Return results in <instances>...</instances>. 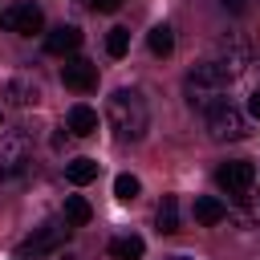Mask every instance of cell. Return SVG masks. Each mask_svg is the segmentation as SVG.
Here are the masks:
<instances>
[{"instance_id": "obj_19", "label": "cell", "mask_w": 260, "mask_h": 260, "mask_svg": "<svg viewBox=\"0 0 260 260\" xmlns=\"http://www.w3.org/2000/svg\"><path fill=\"white\" fill-rule=\"evenodd\" d=\"M146 41H150V53H154V57H171V53H175V32H171L167 24L150 28V37H146Z\"/></svg>"}, {"instance_id": "obj_17", "label": "cell", "mask_w": 260, "mask_h": 260, "mask_svg": "<svg viewBox=\"0 0 260 260\" xmlns=\"http://www.w3.org/2000/svg\"><path fill=\"white\" fill-rule=\"evenodd\" d=\"M89 219H93V207H89L81 195H69V199H65V223H69V228H85Z\"/></svg>"}, {"instance_id": "obj_23", "label": "cell", "mask_w": 260, "mask_h": 260, "mask_svg": "<svg viewBox=\"0 0 260 260\" xmlns=\"http://www.w3.org/2000/svg\"><path fill=\"white\" fill-rule=\"evenodd\" d=\"M248 114H252V118H260V89H252V93H248Z\"/></svg>"}, {"instance_id": "obj_15", "label": "cell", "mask_w": 260, "mask_h": 260, "mask_svg": "<svg viewBox=\"0 0 260 260\" xmlns=\"http://www.w3.org/2000/svg\"><path fill=\"white\" fill-rule=\"evenodd\" d=\"M142 252H146V244H142L138 236H118V240H110V256H114V260H142Z\"/></svg>"}, {"instance_id": "obj_14", "label": "cell", "mask_w": 260, "mask_h": 260, "mask_svg": "<svg viewBox=\"0 0 260 260\" xmlns=\"http://www.w3.org/2000/svg\"><path fill=\"white\" fill-rule=\"evenodd\" d=\"M154 223H158L162 236H175V232H179V199H175V195H162V203H158V211H154Z\"/></svg>"}, {"instance_id": "obj_16", "label": "cell", "mask_w": 260, "mask_h": 260, "mask_svg": "<svg viewBox=\"0 0 260 260\" xmlns=\"http://www.w3.org/2000/svg\"><path fill=\"white\" fill-rule=\"evenodd\" d=\"M232 215H236V223H244V228H256V223H260V195H252V191H248V195H240Z\"/></svg>"}, {"instance_id": "obj_3", "label": "cell", "mask_w": 260, "mask_h": 260, "mask_svg": "<svg viewBox=\"0 0 260 260\" xmlns=\"http://www.w3.org/2000/svg\"><path fill=\"white\" fill-rule=\"evenodd\" d=\"M207 134H211L215 142H240V138L248 134V118H244V110H240L236 102L219 98V102L207 110Z\"/></svg>"}, {"instance_id": "obj_4", "label": "cell", "mask_w": 260, "mask_h": 260, "mask_svg": "<svg viewBox=\"0 0 260 260\" xmlns=\"http://www.w3.org/2000/svg\"><path fill=\"white\" fill-rule=\"evenodd\" d=\"M65 236H69V223H65V219H49V223H41V228L16 248V260H37V256L57 252V248L65 244Z\"/></svg>"}, {"instance_id": "obj_8", "label": "cell", "mask_w": 260, "mask_h": 260, "mask_svg": "<svg viewBox=\"0 0 260 260\" xmlns=\"http://www.w3.org/2000/svg\"><path fill=\"white\" fill-rule=\"evenodd\" d=\"M61 81H65V89H73V93H89V89L98 85V65L85 61V57H65Z\"/></svg>"}, {"instance_id": "obj_22", "label": "cell", "mask_w": 260, "mask_h": 260, "mask_svg": "<svg viewBox=\"0 0 260 260\" xmlns=\"http://www.w3.org/2000/svg\"><path fill=\"white\" fill-rule=\"evenodd\" d=\"M118 4L122 0H85V8H93V12H118Z\"/></svg>"}, {"instance_id": "obj_10", "label": "cell", "mask_w": 260, "mask_h": 260, "mask_svg": "<svg viewBox=\"0 0 260 260\" xmlns=\"http://www.w3.org/2000/svg\"><path fill=\"white\" fill-rule=\"evenodd\" d=\"M77 45H81V28L77 24H57L45 37V53H53V57H69Z\"/></svg>"}, {"instance_id": "obj_13", "label": "cell", "mask_w": 260, "mask_h": 260, "mask_svg": "<svg viewBox=\"0 0 260 260\" xmlns=\"http://www.w3.org/2000/svg\"><path fill=\"white\" fill-rule=\"evenodd\" d=\"M65 126H69V130H73L77 138H89V134L98 130V114H93V110H89L85 102H77V106H73V110L65 114Z\"/></svg>"}, {"instance_id": "obj_6", "label": "cell", "mask_w": 260, "mask_h": 260, "mask_svg": "<svg viewBox=\"0 0 260 260\" xmlns=\"http://www.w3.org/2000/svg\"><path fill=\"white\" fill-rule=\"evenodd\" d=\"M252 183H256V167H252V162H223V167L215 171V187H219L232 203H236L240 195H248Z\"/></svg>"}, {"instance_id": "obj_18", "label": "cell", "mask_w": 260, "mask_h": 260, "mask_svg": "<svg viewBox=\"0 0 260 260\" xmlns=\"http://www.w3.org/2000/svg\"><path fill=\"white\" fill-rule=\"evenodd\" d=\"M65 179L77 183V187H85V183L98 179V162H93V158H73V162L65 167Z\"/></svg>"}, {"instance_id": "obj_5", "label": "cell", "mask_w": 260, "mask_h": 260, "mask_svg": "<svg viewBox=\"0 0 260 260\" xmlns=\"http://www.w3.org/2000/svg\"><path fill=\"white\" fill-rule=\"evenodd\" d=\"M32 162V138L24 130H8L0 138V179H16Z\"/></svg>"}, {"instance_id": "obj_9", "label": "cell", "mask_w": 260, "mask_h": 260, "mask_svg": "<svg viewBox=\"0 0 260 260\" xmlns=\"http://www.w3.org/2000/svg\"><path fill=\"white\" fill-rule=\"evenodd\" d=\"M248 57H252V53H248V41L236 37V32H228V37L219 41V61H215V65H219L228 77H240V73L248 69Z\"/></svg>"}, {"instance_id": "obj_25", "label": "cell", "mask_w": 260, "mask_h": 260, "mask_svg": "<svg viewBox=\"0 0 260 260\" xmlns=\"http://www.w3.org/2000/svg\"><path fill=\"white\" fill-rule=\"evenodd\" d=\"M175 260H187V256H175Z\"/></svg>"}, {"instance_id": "obj_2", "label": "cell", "mask_w": 260, "mask_h": 260, "mask_svg": "<svg viewBox=\"0 0 260 260\" xmlns=\"http://www.w3.org/2000/svg\"><path fill=\"white\" fill-rule=\"evenodd\" d=\"M232 85V77L215 65V61H203V65H195L191 73H187V81H183V93H187V102L195 106V110H211L219 98H223V89Z\"/></svg>"}, {"instance_id": "obj_11", "label": "cell", "mask_w": 260, "mask_h": 260, "mask_svg": "<svg viewBox=\"0 0 260 260\" xmlns=\"http://www.w3.org/2000/svg\"><path fill=\"white\" fill-rule=\"evenodd\" d=\"M4 98H8V106H37L41 102V85L32 77H8Z\"/></svg>"}, {"instance_id": "obj_1", "label": "cell", "mask_w": 260, "mask_h": 260, "mask_svg": "<svg viewBox=\"0 0 260 260\" xmlns=\"http://www.w3.org/2000/svg\"><path fill=\"white\" fill-rule=\"evenodd\" d=\"M106 118L114 126L118 138H142L146 126H150V110H146V98L138 89H114L110 93V106H106Z\"/></svg>"}, {"instance_id": "obj_21", "label": "cell", "mask_w": 260, "mask_h": 260, "mask_svg": "<svg viewBox=\"0 0 260 260\" xmlns=\"http://www.w3.org/2000/svg\"><path fill=\"white\" fill-rule=\"evenodd\" d=\"M126 49H130V32L126 28H110L106 32V53L110 57H126Z\"/></svg>"}, {"instance_id": "obj_24", "label": "cell", "mask_w": 260, "mask_h": 260, "mask_svg": "<svg viewBox=\"0 0 260 260\" xmlns=\"http://www.w3.org/2000/svg\"><path fill=\"white\" fill-rule=\"evenodd\" d=\"M219 8H228V12H244L248 8V0H215Z\"/></svg>"}, {"instance_id": "obj_20", "label": "cell", "mask_w": 260, "mask_h": 260, "mask_svg": "<svg viewBox=\"0 0 260 260\" xmlns=\"http://www.w3.org/2000/svg\"><path fill=\"white\" fill-rule=\"evenodd\" d=\"M138 191H142V183H138L134 175H118V179H114V195H118L122 203H134Z\"/></svg>"}, {"instance_id": "obj_7", "label": "cell", "mask_w": 260, "mask_h": 260, "mask_svg": "<svg viewBox=\"0 0 260 260\" xmlns=\"http://www.w3.org/2000/svg\"><path fill=\"white\" fill-rule=\"evenodd\" d=\"M0 24L8 28V32H16V37H32V32H41L45 28V16H41V8L37 4H8L4 12H0Z\"/></svg>"}, {"instance_id": "obj_12", "label": "cell", "mask_w": 260, "mask_h": 260, "mask_svg": "<svg viewBox=\"0 0 260 260\" xmlns=\"http://www.w3.org/2000/svg\"><path fill=\"white\" fill-rule=\"evenodd\" d=\"M191 211H195V223H207V228L228 219V203H223V199H215V195H199Z\"/></svg>"}]
</instances>
